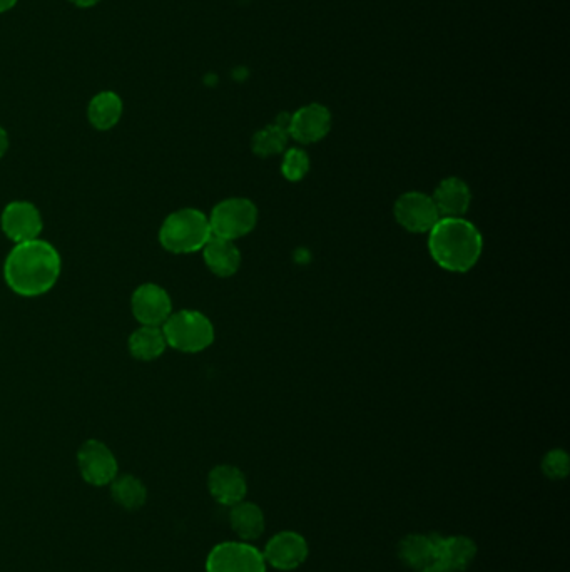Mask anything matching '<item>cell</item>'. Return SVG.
<instances>
[{
	"label": "cell",
	"instance_id": "obj_1",
	"mask_svg": "<svg viewBox=\"0 0 570 572\" xmlns=\"http://www.w3.org/2000/svg\"><path fill=\"white\" fill-rule=\"evenodd\" d=\"M61 270V255L56 246L37 238L12 248L4 263V278L12 292L34 298L51 292Z\"/></svg>",
	"mask_w": 570,
	"mask_h": 572
},
{
	"label": "cell",
	"instance_id": "obj_2",
	"mask_svg": "<svg viewBox=\"0 0 570 572\" xmlns=\"http://www.w3.org/2000/svg\"><path fill=\"white\" fill-rule=\"evenodd\" d=\"M484 240L464 218H440L428 233V251L443 270L467 273L480 260Z\"/></svg>",
	"mask_w": 570,
	"mask_h": 572
},
{
	"label": "cell",
	"instance_id": "obj_3",
	"mask_svg": "<svg viewBox=\"0 0 570 572\" xmlns=\"http://www.w3.org/2000/svg\"><path fill=\"white\" fill-rule=\"evenodd\" d=\"M211 236L208 216L194 208L174 211L159 228V243L174 255H189L203 250Z\"/></svg>",
	"mask_w": 570,
	"mask_h": 572
},
{
	"label": "cell",
	"instance_id": "obj_4",
	"mask_svg": "<svg viewBox=\"0 0 570 572\" xmlns=\"http://www.w3.org/2000/svg\"><path fill=\"white\" fill-rule=\"evenodd\" d=\"M168 347L183 353L203 352L214 342L211 320L196 310H179L171 313L163 327Z\"/></svg>",
	"mask_w": 570,
	"mask_h": 572
},
{
	"label": "cell",
	"instance_id": "obj_5",
	"mask_svg": "<svg viewBox=\"0 0 570 572\" xmlns=\"http://www.w3.org/2000/svg\"><path fill=\"white\" fill-rule=\"evenodd\" d=\"M208 220L213 236L235 241L255 230L258 208L246 198H228L214 206Z\"/></svg>",
	"mask_w": 570,
	"mask_h": 572
},
{
	"label": "cell",
	"instance_id": "obj_6",
	"mask_svg": "<svg viewBox=\"0 0 570 572\" xmlns=\"http://www.w3.org/2000/svg\"><path fill=\"white\" fill-rule=\"evenodd\" d=\"M77 469L82 479L94 487H106L119 474L116 455L101 440L91 439L77 450Z\"/></svg>",
	"mask_w": 570,
	"mask_h": 572
},
{
	"label": "cell",
	"instance_id": "obj_7",
	"mask_svg": "<svg viewBox=\"0 0 570 572\" xmlns=\"http://www.w3.org/2000/svg\"><path fill=\"white\" fill-rule=\"evenodd\" d=\"M206 572H266L265 556L245 542H221L209 552Z\"/></svg>",
	"mask_w": 570,
	"mask_h": 572
},
{
	"label": "cell",
	"instance_id": "obj_8",
	"mask_svg": "<svg viewBox=\"0 0 570 572\" xmlns=\"http://www.w3.org/2000/svg\"><path fill=\"white\" fill-rule=\"evenodd\" d=\"M393 215L398 225L410 233H430L440 220L437 206L432 196L423 195L420 191L403 193L393 206Z\"/></svg>",
	"mask_w": 570,
	"mask_h": 572
},
{
	"label": "cell",
	"instance_id": "obj_9",
	"mask_svg": "<svg viewBox=\"0 0 570 572\" xmlns=\"http://www.w3.org/2000/svg\"><path fill=\"white\" fill-rule=\"evenodd\" d=\"M0 226L4 235L16 245L37 240L44 228L41 211L29 201H12L2 211Z\"/></svg>",
	"mask_w": 570,
	"mask_h": 572
},
{
	"label": "cell",
	"instance_id": "obj_10",
	"mask_svg": "<svg viewBox=\"0 0 570 572\" xmlns=\"http://www.w3.org/2000/svg\"><path fill=\"white\" fill-rule=\"evenodd\" d=\"M131 310L136 320L146 327H163L173 313V302L163 286L144 283L131 298Z\"/></svg>",
	"mask_w": 570,
	"mask_h": 572
},
{
	"label": "cell",
	"instance_id": "obj_11",
	"mask_svg": "<svg viewBox=\"0 0 570 572\" xmlns=\"http://www.w3.org/2000/svg\"><path fill=\"white\" fill-rule=\"evenodd\" d=\"M433 544L432 566L442 572H464L477 556V544L470 537H442L437 532L430 534Z\"/></svg>",
	"mask_w": 570,
	"mask_h": 572
},
{
	"label": "cell",
	"instance_id": "obj_12",
	"mask_svg": "<svg viewBox=\"0 0 570 572\" xmlns=\"http://www.w3.org/2000/svg\"><path fill=\"white\" fill-rule=\"evenodd\" d=\"M308 542L298 532L283 531L271 537L265 547V561L280 571H293L308 557Z\"/></svg>",
	"mask_w": 570,
	"mask_h": 572
},
{
	"label": "cell",
	"instance_id": "obj_13",
	"mask_svg": "<svg viewBox=\"0 0 570 572\" xmlns=\"http://www.w3.org/2000/svg\"><path fill=\"white\" fill-rule=\"evenodd\" d=\"M209 494L221 506L233 507L245 501L248 482L235 465H216L208 475Z\"/></svg>",
	"mask_w": 570,
	"mask_h": 572
},
{
	"label": "cell",
	"instance_id": "obj_14",
	"mask_svg": "<svg viewBox=\"0 0 570 572\" xmlns=\"http://www.w3.org/2000/svg\"><path fill=\"white\" fill-rule=\"evenodd\" d=\"M330 129L331 113L321 104H308L291 114L290 138L298 143H318Z\"/></svg>",
	"mask_w": 570,
	"mask_h": 572
},
{
	"label": "cell",
	"instance_id": "obj_15",
	"mask_svg": "<svg viewBox=\"0 0 570 572\" xmlns=\"http://www.w3.org/2000/svg\"><path fill=\"white\" fill-rule=\"evenodd\" d=\"M440 218H464L469 211L472 193L469 184L460 178H445L432 196Z\"/></svg>",
	"mask_w": 570,
	"mask_h": 572
},
{
	"label": "cell",
	"instance_id": "obj_16",
	"mask_svg": "<svg viewBox=\"0 0 570 572\" xmlns=\"http://www.w3.org/2000/svg\"><path fill=\"white\" fill-rule=\"evenodd\" d=\"M203 258L209 271L219 278H230L240 270L241 253L230 240L211 236V240L204 245Z\"/></svg>",
	"mask_w": 570,
	"mask_h": 572
},
{
	"label": "cell",
	"instance_id": "obj_17",
	"mask_svg": "<svg viewBox=\"0 0 570 572\" xmlns=\"http://www.w3.org/2000/svg\"><path fill=\"white\" fill-rule=\"evenodd\" d=\"M123 99L116 92L102 91L94 96L87 108V118L92 128L109 131L123 118Z\"/></svg>",
	"mask_w": 570,
	"mask_h": 572
},
{
	"label": "cell",
	"instance_id": "obj_18",
	"mask_svg": "<svg viewBox=\"0 0 570 572\" xmlns=\"http://www.w3.org/2000/svg\"><path fill=\"white\" fill-rule=\"evenodd\" d=\"M112 501L124 511H139L148 502V487L133 474H118L109 484Z\"/></svg>",
	"mask_w": 570,
	"mask_h": 572
},
{
	"label": "cell",
	"instance_id": "obj_19",
	"mask_svg": "<svg viewBox=\"0 0 570 572\" xmlns=\"http://www.w3.org/2000/svg\"><path fill=\"white\" fill-rule=\"evenodd\" d=\"M128 347L129 353H131L136 360H141V362H153V360L161 357V355L166 352L168 343H166V338H164L163 328L141 325L138 330H134V332L131 333Z\"/></svg>",
	"mask_w": 570,
	"mask_h": 572
},
{
	"label": "cell",
	"instance_id": "obj_20",
	"mask_svg": "<svg viewBox=\"0 0 570 572\" xmlns=\"http://www.w3.org/2000/svg\"><path fill=\"white\" fill-rule=\"evenodd\" d=\"M230 524L243 541H255L265 532V514L255 502L241 501L231 507Z\"/></svg>",
	"mask_w": 570,
	"mask_h": 572
},
{
	"label": "cell",
	"instance_id": "obj_21",
	"mask_svg": "<svg viewBox=\"0 0 570 572\" xmlns=\"http://www.w3.org/2000/svg\"><path fill=\"white\" fill-rule=\"evenodd\" d=\"M397 551L400 561L407 567L420 571L423 567L432 566L433 544L430 534H408L398 544Z\"/></svg>",
	"mask_w": 570,
	"mask_h": 572
},
{
	"label": "cell",
	"instance_id": "obj_22",
	"mask_svg": "<svg viewBox=\"0 0 570 572\" xmlns=\"http://www.w3.org/2000/svg\"><path fill=\"white\" fill-rule=\"evenodd\" d=\"M288 139H290V134L278 128L275 124H271V126H266L265 129H261L253 136L251 148H253V153L256 156L271 158V156L285 153Z\"/></svg>",
	"mask_w": 570,
	"mask_h": 572
},
{
	"label": "cell",
	"instance_id": "obj_23",
	"mask_svg": "<svg viewBox=\"0 0 570 572\" xmlns=\"http://www.w3.org/2000/svg\"><path fill=\"white\" fill-rule=\"evenodd\" d=\"M310 171V158L303 149L291 148L285 151V158L281 163V173L291 183L301 181Z\"/></svg>",
	"mask_w": 570,
	"mask_h": 572
},
{
	"label": "cell",
	"instance_id": "obj_24",
	"mask_svg": "<svg viewBox=\"0 0 570 572\" xmlns=\"http://www.w3.org/2000/svg\"><path fill=\"white\" fill-rule=\"evenodd\" d=\"M542 470L549 479H554V481L564 479L569 474V455L565 450H550L542 460Z\"/></svg>",
	"mask_w": 570,
	"mask_h": 572
},
{
	"label": "cell",
	"instance_id": "obj_25",
	"mask_svg": "<svg viewBox=\"0 0 570 572\" xmlns=\"http://www.w3.org/2000/svg\"><path fill=\"white\" fill-rule=\"evenodd\" d=\"M275 126H278V128L283 129V131H286V133L290 134L291 114H278V116H276Z\"/></svg>",
	"mask_w": 570,
	"mask_h": 572
},
{
	"label": "cell",
	"instance_id": "obj_26",
	"mask_svg": "<svg viewBox=\"0 0 570 572\" xmlns=\"http://www.w3.org/2000/svg\"><path fill=\"white\" fill-rule=\"evenodd\" d=\"M7 149H9V134L0 126V159L6 156Z\"/></svg>",
	"mask_w": 570,
	"mask_h": 572
},
{
	"label": "cell",
	"instance_id": "obj_27",
	"mask_svg": "<svg viewBox=\"0 0 570 572\" xmlns=\"http://www.w3.org/2000/svg\"><path fill=\"white\" fill-rule=\"evenodd\" d=\"M69 2H72L74 6L82 7V9H87V7L96 6V4H99L101 0H69Z\"/></svg>",
	"mask_w": 570,
	"mask_h": 572
},
{
	"label": "cell",
	"instance_id": "obj_28",
	"mask_svg": "<svg viewBox=\"0 0 570 572\" xmlns=\"http://www.w3.org/2000/svg\"><path fill=\"white\" fill-rule=\"evenodd\" d=\"M17 0H0V14L11 11L12 7L16 6Z\"/></svg>",
	"mask_w": 570,
	"mask_h": 572
},
{
	"label": "cell",
	"instance_id": "obj_29",
	"mask_svg": "<svg viewBox=\"0 0 570 572\" xmlns=\"http://www.w3.org/2000/svg\"><path fill=\"white\" fill-rule=\"evenodd\" d=\"M418 572H442V571H440V569H438V567L427 566V567H423V569H420V571H418Z\"/></svg>",
	"mask_w": 570,
	"mask_h": 572
}]
</instances>
